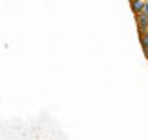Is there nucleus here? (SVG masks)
I'll use <instances>...</instances> for the list:
<instances>
[{"label":"nucleus","instance_id":"f257e3e1","mask_svg":"<svg viewBox=\"0 0 148 140\" xmlns=\"http://www.w3.org/2000/svg\"><path fill=\"white\" fill-rule=\"evenodd\" d=\"M137 16V26H139V31H148V15L145 11H141V13H135Z\"/></svg>","mask_w":148,"mask_h":140},{"label":"nucleus","instance_id":"7ed1b4c3","mask_svg":"<svg viewBox=\"0 0 148 140\" xmlns=\"http://www.w3.org/2000/svg\"><path fill=\"white\" fill-rule=\"evenodd\" d=\"M143 11L148 15V0H145V7H143Z\"/></svg>","mask_w":148,"mask_h":140},{"label":"nucleus","instance_id":"f03ea898","mask_svg":"<svg viewBox=\"0 0 148 140\" xmlns=\"http://www.w3.org/2000/svg\"><path fill=\"white\" fill-rule=\"evenodd\" d=\"M145 7V0H132V9L134 13H141Z\"/></svg>","mask_w":148,"mask_h":140}]
</instances>
